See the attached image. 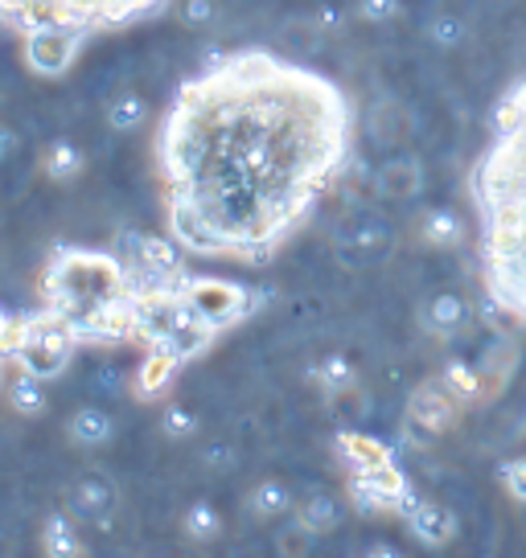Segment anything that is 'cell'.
<instances>
[{"label": "cell", "mask_w": 526, "mask_h": 558, "mask_svg": "<svg viewBox=\"0 0 526 558\" xmlns=\"http://www.w3.org/2000/svg\"><path fill=\"white\" fill-rule=\"evenodd\" d=\"M74 349H79V332L62 320L58 313H46L41 316H17V332H13V362L21 369H29L37 378H58L62 369L71 366Z\"/></svg>", "instance_id": "cell-4"}, {"label": "cell", "mask_w": 526, "mask_h": 558, "mask_svg": "<svg viewBox=\"0 0 526 558\" xmlns=\"http://www.w3.org/2000/svg\"><path fill=\"white\" fill-rule=\"evenodd\" d=\"M87 41H74V37H29L21 41V53H25V66L41 74V78H58L74 66V58L83 53Z\"/></svg>", "instance_id": "cell-12"}, {"label": "cell", "mask_w": 526, "mask_h": 558, "mask_svg": "<svg viewBox=\"0 0 526 558\" xmlns=\"http://www.w3.org/2000/svg\"><path fill=\"white\" fill-rule=\"evenodd\" d=\"M0 558H9V550H4V546H0Z\"/></svg>", "instance_id": "cell-34"}, {"label": "cell", "mask_w": 526, "mask_h": 558, "mask_svg": "<svg viewBox=\"0 0 526 558\" xmlns=\"http://www.w3.org/2000/svg\"><path fill=\"white\" fill-rule=\"evenodd\" d=\"M292 518H297L309 534L316 538H325V534H334L342 518H346V506H342V497L330 493V488H309V493H300L297 506H292Z\"/></svg>", "instance_id": "cell-15"}, {"label": "cell", "mask_w": 526, "mask_h": 558, "mask_svg": "<svg viewBox=\"0 0 526 558\" xmlns=\"http://www.w3.org/2000/svg\"><path fill=\"white\" fill-rule=\"evenodd\" d=\"M181 534L193 542V546H211L223 534V513L214 501H190L181 509Z\"/></svg>", "instance_id": "cell-23"}, {"label": "cell", "mask_w": 526, "mask_h": 558, "mask_svg": "<svg viewBox=\"0 0 526 558\" xmlns=\"http://www.w3.org/2000/svg\"><path fill=\"white\" fill-rule=\"evenodd\" d=\"M181 300L190 304V313L198 320H206L214 332L239 325L251 313V292L230 283V279H211V276H181Z\"/></svg>", "instance_id": "cell-5"}, {"label": "cell", "mask_w": 526, "mask_h": 558, "mask_svg": "<svg viewBox=\"0 0 526 558\" xmlns=\"http://www.w3.org/2000/svg\"><path fill=\"white\" fill-rule=\"evenodd\" d=\"M407 415L416 427H423L428 436H440V432H449L461 415V402L453 399V390L444 383H423L416 395H411V407H407Z\"/></svg>", "instance_id": "cell-10"}, {"label": "cell", "mask_w": 526, "mask_h": 558, "mask_svg": "<svg viewBox=\"0 0 526 558\" xmlns=\"http://www.w3.org/2000/svg\"><path fill=\"white\" fill-rule=\"evenodd\" d=\"M423 181H428V173H423L420 157H386L383 165H379V173H374V193L379 197H386V202H411V197H420L423 193Z\"/></svg>", "instance_id": "cell-13"}, {"label": "cell", "mask_w": 526, "mask_h": 558, "mask_svg": "<svg viewBox=\"0 0 526 558\" xmlns=\"http://www.w3.org/2000/svg\"><path fill=\"white\" fill-rule=\"evenodd\" d=\"M407 518V530H411V538L428 546V550H444V546H453L456 534H461V522H456V513L444 501H432V497H411L404 509Z\"/></svg>", "instance_id": "cell-8"}, {"label": "cell", "mask_w": 526, "mask_h": 558, "mask_svg": "<svg viewBox=\"0 0 526 558\" xmlns=\"http://www.w3.org/2000/svg\"><path fill=\"white\" fill-rule=\"evenodd\" d=\"M198 460H202V469H211L214 476H223V472H230L235 464H239V456H235V448L230 444H202V452H198Z\"/></svg>", "instance_id": "cell-29"}, {"label": "cell", "mask_w": 526, "mask_h": 558, "mask_svg": "<svg viewBox=\"0 0 526 558\" xmlns=\"http://www.w3.org/2000/svg\"><path fill=\"white\" fill-rule=\"evenodd\" d=\"M165 0H0V29L29 37H74L91 41L157 13Z\"/></svg>", "instance_id": "cell-3"}, {"label": "cell", "mask_w": 526, "mask_h": 558, "mask_svg": "<svg viewBox=\"0 0 526 558\" xmlns=\"http://www.w3.org/2000/svg\"><path fill=\"white\" fill-rule=\"evenodd\" d=\"M272 542H276V555L280 558H309L313 555V546H316V534H309L297 518H284Z\"/></svg>", "instance_id": "cell-25"}, {"label": "cell", "mask_w": 526, "mask_h": 558, "mask_svg": "<svg viewBox=\"0 0 526 558\" xmlns=\"http://www.w3.org/2000/svg\"><path fill=\"white\" fill-rule=\"evenodd\" d=\"M37 546L41 558H87V542H83V522L71 509H50L37 530Z\"/></svg>", "instance_id": "cell-11"}, {"label": "cell", "mask_w": 526, "mask_h": 558, "mask_svg": "<svg viewBox=\"0 0 526 558\" xmlns=\"http://www.w3.org/2000/svg\"><path fill=\"white\" fill-rule=\"evenodd\" d=\"M116 506H120V488L104 472H79L62 493V509H71L83 525H104Z\"/></svg>", "instance_id": "cell-7"}, {"label": "cell", "mask_w": 526, "mask_h": 558, "mask_svg": "<svg viewBox=\"0 0 526 558\" xmlns=\"http://www.w3.org/2000/svg\"><path fill=\"white\" fill-rule=\"evenodd\" d=\"M186 21H190V25H211L214 0H186Z\"/></svg>", "instance_id": "cell-32"}, {"label": "cell", "mask_w": 526, "mask_h": 558, "mask_svg": "<svg viewBox=\"0 0 526 558\" xmlns=\"http://www.w3.org/2000/svg\"><path fill=\"white\" fill-rule=\"evenodd\" d=\"M198 415H193L190 407H181V402H174V407H165L160 411V432H165V439H174V444H186V439L198 436Z\"/></svg>", "instance_id": "cell-27"}, {"label": "cell", "mask_w": 526, "mask_h": 558, "mask_svg": "<svg viewBox=\"0 0 526 558\" xmlns=\"http://www.w3.org/2000/svg\"><path fill=\"white\" fill-rule=\"evenodd\" d=\"M13 332H17V320L0 308V378H4V357L13 353Z\"/></svg>", "instance_id": "cell-31"}, {"label": "cell", "mask_w": 526, "mask_h": 558, "mask_svg": "<svg viewBox=\"0 0 526 558\" xmlns=\"http://www.w3.org/2000/svg\"><path fill=\"white\" fill-rule=\"evenodd\" d=\"M498 481H502V488H506L510 501L526 506V452L523 456H510L506 464L498 469Z\"/></svg>", "instance_id": "cell-28"}, {"label": "cell", "mask_w": 526, "mask_h": 558, "mask_svg": "<svg viewBox=\"0 0 526 558\" xmlns=\"http://www.w3.org/2000/svg\"><path fill=\"white\" fill-rule=\"evenodd\" d=\"M469 320H474V308H469V300L453 292V288H437L432 296L420 304V325L428 337H437V341H453L461 332L469 329Z\"/></svg>", "instance_id": "cell-9"}, {"label": "cell", "mask_w": 526, "mask_h": 558, "mask_svg": "<svg viewBox=\"0 0 526 558\" xmlns=\"http://www.w3.org/2000/svg\"><path fill=\"white\" fill-rule=\"evenodd\" d=\"M362 558H407L399 546H391V542H370L367 550H362Z\"/></svg>", "instance_id": "cell-33"}, {"label": "cell", "mask_w": 526, "mask_h": 558, "mask_svg": "<svg viewBox=\"0 0 526 558\" xmlns=\"http://www.w3.org/2000/svg\"><path fill=\"white\" fill-rule=\"evenodd\" d=\"M469 202L486 292L526 325V78L493 107L490 140L469 173Z\"/></svg>", "instance_id": "cell-2"}, {"label": "cell", "mask_w": 526, "mask_h": 558, "mask_svg": "<svg viewBox=\"0 0 526 558\" xmlns=\"http://www.w3.org/2000/svg\"><path fill=\"white\" fill-rule=\"evenodd\" d=\"M354 153L334 78L239 50L174 90L153 140L165 227L186 255L267 263L321 206Z\"/></svg>", "instance_id": "cell-1"}, {"label": "cell", "mask_w": 526, "mask_h": 558, "mask_svg": "<svg viewBox=\"0 0 526 558\" xmlns=\"http://www.w3.org/2000/svg\"><path fill=\"white\" fill-rule=\"evenodd\" d=\"M128 246H132V255H136V263H141L144 276H157V279L181 276V246H177L174 239L128 234Z\"/></svg>", "instance_id": "cell-17"}, {"label": "cell", "mask_w": 526, "mask_h": 558, "mask_svg": "<svg viewBox=\"0 0 526 558\" xmlns=\"http://www.w3.org/2000/svg\"><path fill=\"white\" fill-rule=\"evenodd\" d=\"M104 123L116 136H132L148 123V99L141 90H116L104 107Z\"/></svg>", "instance_id": "cell-20"}, {"label": "cell", "mask_w": 526, "mask_h": 558, "mask_svg": "<svg viewBox=\"0 0 526 558\" xmlns=\"http://www.w3.org/2000/svg\"><path fill=\"white\" fill-rule=\"evenodd\" d=\"M9 407L17 411L21 418H41L50 411V390H46V378H37L29 369H21L9 378Z\"/></svg>", "instance_id": "cell-21"}, {"label": "cell", "mask_w": 526, "mask_h": 558, "mask_svg": "<svg viewBox=\"0 0 526 558\" xmlns=\"http://www.w3.org/2000/svg\"><path fill=\"white\" fill-rule=\"evenodd\" d=\"M395 251V227L383 214H354L334 230V255L350 271H367L391 259Z\"/></svg>", "instance_id": "cell-6"}, {"label": "cell", "mask_w": 526, "mask_h": 558, "mask_svg": "<svg viewBox=\"0 0 526 558\" xmlns=\"http://www.w3.org/2000/svg\"><path fill=\"white\" fill-rule=\"evenodd\" d=\"M247 513L255 522H284L292 518V506H297V493L284 485L280 476H260L255 485L247 488Z\"/></svg>", "instance_id": "cell-16"}, {"label": "cell", "mask_w": 526, "mask_h": 558, "mask_svg": "<svg viewBox=\"0 0 526 558\" xmlns=\"http://www.w3.org/2000/svg\"><path fill=\"white\" fill-rule=\"evenodd\" d=\"M309 378H313V386L325 399H342V395H354V390H358V374H354V366L342 353H325Z\"/></svg>", "instance_id": "cell-22"}, {"label": "cell", "mask_w": 526, "mask_h": 558, "mask_svg": "<svg viewBox=\"0 0 526 558\" xmlns=\"http://www.w3.org/2000/svg\"><path fill=\"white\" fill-rule=\"evenodd\" d=\"M67 439H71L79 452H99L116 439V418L111 411L95 407V402H83L67 415Z\"/></svg>", "instance_id": "cell-14"}, {"label": "cell", "mask_w": 526, "mask_h": 558, "mask_svg": "<svg viewBox=\"0 0 526 558\" xmlns=\"http://www.w3.org/2000/svg\"><path fill=\"white\" fill-rule=\"evenodd\" d=\"M428 41L437 50L453 53L469 41V25H465V17H456V13H437V17L428 21Z\"/></svg>", "instance_id": "cell-24"}, {"label": "cell", "mask_w": 526, "mask_h": 558, "mask_svg": "<svg viewBox=\"0 0 526 558\" xmlns=\"http://www.w3.org/2000/svg\"><path fill=\"white\" fill-rule=\"evenodd\" d=\"M37 165H41V177H50L53 185H74L79 177L87 173V153L74 140H50L41 148Z\"/></svg>", "instance_id": "cell-18"}, {"label": "cell", "mask_w": 526, "mask_h": 558, "mask_svg": "<svg viewBox=\"0 0 526 558\" xmlns=\"http://www.w3.org/2000/svg\"><path fill=\"white\" fill-rule=\"evenodd\" d=\"M416 230H420L423 246H432V251H456V246L465 243V234H469L465 222H461V214H456V209H444V206L423 209Z\"/></svg>", "instance_id": "cell-19"}, {"label": "cell", "mask_w": 526, "mask_h": 558, "mask_svg": "<svg viewBox=\"0 0 526 558\" xmlns=\"http://www.w3.org/2000/svg\"><path fill=\"white\" fill-rule=\"evenodd\" d=\"M404 13L399 0H358V17L367 25H391V21Z\"/></svg>", "instance_id": "cell-30"}, {"label": "cell", "mask_w": 526, "mask_h": 558, "mask_svg": "<svg viewBox=\"0 0 526 558\" xmlns=\"http://www.w3.org/2000/svg\"><path fill=\"white\" fill-rule=\"evenodd\" d=\"M440 383L453 390V399L465 407V402H474L481 395V369L477 366H465V362H453V366L444 369V378Z\"/></svg>", "instance_id": "cell-26"}]
</instances>
